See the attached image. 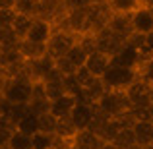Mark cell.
<instances>
[{"mask_svg":"<svg viewBox=\"0 0 153 149\" xmlns=\"http://www.w3.org/2000/svg\"><path fill=\"white\" fill-rule=\"evenodd\" d=\"M95 107H97L99 112H103L108 118H118V116H122V114H126V112L132 110V105H130V101H128L126 89L124 91L107 89Z\"/></svg>","mask_w":153,"mask_h":149,"instance_id":"6da1fadb","label":"cell"},{"mask_svg":"<svg viewBox=\"0 0 153 149\" xmlns=\"http://www.w3.org/2000/svg\"><path fill=\"white\" fill-rule=\"evenodd\" d=\"M103 83L107 89H128L132 83L138 79V72L132 70V68H126V66H118V64H112L107 68V72L101 76Z\"/></svg>","mask_w":153,"mask_h":149,"instance_id":"7a4b0ae2","label":"cell"},{"mask_svg":"<svg viewBox=\"0 0 153 149\" xmlns=\"http://www.w3.org/2000/svg\"><path fill=\"white\" fill-rule=\"evenodd\" d=\"M31 91H33L31 79H27L25 76H14V78H8L2 97L10 101L12 105H27L31 99Z\"/></svg>","mask_w":153,"mask_h":149,"instance_id":"3957f363","label":"cell"},{"mask_svg":"<svg viewBox=\"0 0 153 149\" xmlns=\"http://www.w3.org/2000/svg\"><path fill=\"white\" fill-rule=\"evenodd\" d=\"M79 35L72 33V31H64V29H52L51 39L47 41V54L51 58H62L68 54V50L74 45H78Z\"/></svg>","mask_w":153,"mask_h":149,"instance_id":"277c9868","label":"cell"},{"mask_svg":"<svg viewBox=\"0 0 153 149\" xmlns=\"http://www.w3.org/2000/svg\"><path fill=\"white\" fill-rule=\"evenodd\" d=\"M112 12L107 2L101 4H89L87 6V25H85V35H97L101 29H105L111 19Z\"/></svg>","mask_w":153,"mask_h":149,"instance_id":"5b68a950","label":"cell"},{"mask_svg":"<svg viewBox=\"0 0 153 149\" xmlns=\"http://www.w3.org/2000/svg\"><path fill=\"white\" fill-rule=\"evenodd\" d=\"M124 47H126V39H122L120 35L112 33L108 27H105V29H101L95 35V50L105 52V54L111 56V58H114L116 54H120Z\"/></svg>","mask_w":153,"mask_h":149,"instance_id":"8992f818","label":"cell"},{"mask_svg":"<svg viewBox=\"0 0 153 149\" xmlns=\"http://www.w3.org/2000/svg\"><path fill=\"white\" fill-rule=\"evenodd\" d=\"M66 8H64L62 0H37V12L35 18L49 21L52 27H56L60 23V19L66 16Z\"/></svg>","mask_w":153,"mask_h":149,"instance_id":"52a82bcc","label":"cell"},{"mask_svg":"<svg viewBox=\"0 0 153 149\" xmlns=\"http://www.w3.org/2000/svg\"><path fill=\"white\" fill-rule=\"evenodd\" d=\"M52 70H54V58H51L49 54L41 56L37 60H25L23 62V74L31 82H43Z\"/></svg>","mask_w":153,"mask_h":149,"instance_id":"ba28073f","label":"cell"},{"mask_svg":"<svg viewBox=\"0 0 153 149\" xmlns=\"http://www.w3.org/2000/svg\"><path fill=\"white\" fill-rule=\"evenodd\" d=\"M126 95L132 105V110L134 108H149L151 107V87L143 79H140V78L136 79L126 89Z\"/></svg>","mask_w":153,"mask_h":149,"instance_id":"9c48e42d","label":"cell"},{"mask_svg":"<svg viewBox=\"0 0 153 149\" xmlns=\"http://www.w3.org/2000/svg\"><path fill=\"white\" fill-rule=\"evenodd\" d=\"M93 116H95V107L83 103V101H78L76 107L72 108V112H70V120H72V124L76 126L78 132L87 130V128L91 126V122H93Z\"/></svg>","mask_w":153,"mask_h":149,"instance_id":"30bf717a","label":"cell"},{"mask_svg":"<svg viewBox=\"0 0 153 149\" xmlns=\"http://www.w3.org/2000/svg\"><path fill=\"white\" fill-rule=\"evenodd\" d=\"M132 27H134V33L151 35L153 33V8L142 4L136 12H132Z\"/></svg>","mask_w":153,"mask_h":149,"instance_id":"8fae6325","label":"cell"},{"mask_svg":"<svg viewBox=\"0 0 153 149\" xmlns=\"http://www.w3.org/2000/svg\"><path fill=\"white\" fill-rule=\"evenodd\" d=\"M111 62H112L111 56H107L105 52L93 50V52H89V54H87L83 68H85V70L89 72L91 76H95V78H101L105 72H107V68L111 66Z\"/></svg>","mask_w":153,"mask_h":149,"instance_id":"7c38bea8","label":"cell"},{"mask_svg":"<svg viewBox=\"0 0 153 149\" xmlns=\"http://www.w3.org/2000/svg\"><path fill=\"white\" fill-rule=\"evenodd\" d=\"M105 91H107V87H105L103 79L101 78H91L89 82L82 87V93H79L78 101H83V103H87V105H97L99 99L105 95Z\"/></svg>","mask_w":153,"mask_h":149,"instance_id":"4fadbf2b","label":"cell"},{"mask_svg":"<svg viewBox=\"0 0 153 149\" xmlns=\"http://www.w3.org/2000/svg\"><path fill=\"white\" fill-rule=\"evenodd\" d=\"M132 132L136 138V145L140 149H147L153 145V120H136Z\"/></svg>","mask_w":153,"mask_h":149,"instance_id":"5bb4252c","label":"cell"},{"mask_svg":"<svg viewBox=\"0 0 153 149\" xmlns=\"http://www.w3.org/2000/svg\"><path fill=\"white\" fill-rule=\"evenodd\" d=\"M107 27L112 31V33L120 35L122 39H130V35L134 33V27H132V14H112L111 19H108Z\"/></svg>","mask_w":153,"mask_h":149,"instance_id":"9a60e30c","label":"cell"},{"mask_svg":"<svg viewBox=\"0 0 153 149\" xmlns=\"http://www.w3.org/2000/svg\"><path fill=\"white\" fill-rule=\"evenodd\" d=\"M76 103H78V97H74V95H68L64 93L62 97L51 101V107H49V112L52 116H54L56 120L60 118H66V116H70L72 108L76 107Z\"/></svg>","mask_w":153,"mask_h":149,"instance_id":"2e32d148","label":"cell"},{"mask_svg":"<svg viewBox=\"0 0 153 149\" xmlns=\"http://www.w3.org/2000/svg\"><path fill=\"white\" fill-rule=\"evenodd\" d=\"M18 50L23 60H37L47 54V43H35V41L22 39L18 43Z\"/></svg>","mask_w":153,"mask_h":149,"instance_id":"e0dca14e","label":"cell"},{"mask_svg":"<svg viewBox=\"0 0 153 149\" xmlns=\"http://www.w3.org/2000/svg\"><path fill=\"white\" fill-rule=\"evenodd\" d=\"M52 35V25L49 21H43V19L33 18V23H31V29L27 33V41H35V43H47Z\"/></svg>","mask_w":153,"mask_h":149,"instance_id":"ac0fdd59","label":"cell"},{"mask_svg":"<svg viewBox=\"0 0 153 149\" xmlns=\"http://www.w3.org/2000/svg\"><path fill=\"white\" fill-rule=\"evenodd\" d=\"M72 143H76V145H79V147H83V149H101V145H103L105 142H101V139H99L97 136L87 128V130L78 132Z\"/></svg>","mask_w":153,"mask_h":149,"instance_id":"d6986e66","label":"cell"},{"mask_svg":"<svg viewBox=\"0 0 153 149\" xmlns=\"http://www.w3.org/2000/svg\"><path fill=\"white\" fill-rule=\"evenodd\" d=\"M112 14H132L142 6V0H107Z\"/></svg>","mask_w":153,"mask_h":149,"instance_id":"ffe728a7","label":"cell"},{"mask_svg":"<svg viewBox=\"0 0 153 149\" xmlns=\"http://www.w3.org/2000/svg\"><path fill=\"white\" fill-rule=\"evenodd\" d=\"M16 130L22 132V134H27V136H35L39 132V118H37V114L27 112V114L16 124Z\"/></svg>","mask_w":153,"mask_h":149,"instance_id":"44dd1931","label":"cell"},{"mask_svg":"<svg viewBox=\"0 0 153 149\" xmlns=\"http://www.w3.org/2000/svg\"><path fill=\"white\" fill-rule=\"evenodd\" d=\"M138 78L143 79L149 87H153V54H146L138 64Z\"/></svg>","mask_w":153,"mask_h":149,"instance_id":"7402d4cb","label":"cell"},{"mask_svg":"<svg viewBox=\"0 0 153 149\" xmlns=\"http://www.w3.org/2000/svg\"><path fill=\"white\" fill-rule=\"evenodd\" d=\"M31 23H33V18L23 16V14H16L14 21H12V29H14V33L18 35L19 41L27 37V33H29V29H31Z\"/></svg>","mask_w":153,"mask_h":149,"instance_id":"603a6c76","label":"cell"},{"mask_svg":"<svg viewBox=\"0 0 153 149\" xmlns=\"http://www.w3.org/2000/svg\"><path fill=\"white\" fill-rule=\"evenodd\" d=\"M112 145L118 147V149H130L136 145V138H134V132H132V128H120L118 134L114 136V139H112Z\"/></svg>","mask_w":153,"mask_h":149,"instance_id":"cb8c5ba5","label":"cell"},{"mask_svg":"<svg viewBox=\"0 0 153 149\" xmlns=\"http://www.w3.org/2000/svg\"><path fill=\"white\" fill-rule=\"evenodd\" d=\"M87 52L85 49H83L82 45H79V41H78V45H74L70 50H68V54H66V60L72 64V66L76 68V70H79V68H83V64H85V58H87Z\"/></svg>","mask_w":153,"mask_h":149,"instance_id":"d4e9b609","label":"cell"},{"mask_svg":"<svg viewBox=\"0 0 153 149\" xmlns=\"http://www.w3.org/2000/svg\"><path fill=\"white\" fill-rule=\"evenodd\" d=\"M8 149H33V136L14 130L10 136V142H8Z\"/></svg>","mask_w":153,"mask_h":149,"instance_id":"484cf974","label":"cell"},{"mask_svg":"<svg viewBox=\"0 0 153 149\" xmlns=\"http://www.w3.org/2000/svg\"><path fill=\"white\" fill-rule=\"evenodd\" d=\"M39 118V132H43V134H49V136H54L56 132V122L58 120L54 118V116L51 114V112H43V114L37 116Z\"/></svg>","mask_w":153,"mask_h":149,"instance_id":"4316f807","label":"cell"},{"mask_svg":"<svg viewBox=\"0 0 153 149\" xmlns=\"http://www.w3.org/2000/svg\"><path fill=\"white\" fill-rule=\"evenodd\" d=\"M14 12H16V14L29 16V18H35V12H37V0H16Z\"/></svg>","mask_w":153,"mask_h":149,"instance_id":"83f0119b","label":"cell"},{"mask_svg":"<svg viewBox=\"0 0 153 149\" xmlns=\"http://www.w3.org/2000/svg\"><path fill=\"white\" fill-rule=\"evenodd\" d=\"M56 145V138L49 134H43V132H37L33 136V149H52Z\"/></svg>","mask_w":153,"mask_h":149,"instance_id":"f1b7e54d","label":"cell"},{"mask_svg":"<svg viewBox=\"0 0 153 149\" xmlns=\"http://www.w3.org/2000/svg\"><path fill=\"white\" fill-rule=\"evenodd\" d=\"M27 112H29V105H12L10 112H8V116H6V120L16 126V124H18L19 120L27 114Z\"/></svg>","mask_w":153,"mask_h":149,"instance_id":"f546056e","label":"cell"},{"mask_svg":"<svg viewBox=\"0 0 153 149\" xmlns=\"http://www.w3.org/2000/svg\"><path fill=\"white\" fill-rule=\"evenodd\" d=\"M62 85H64V93H68V95L79 97V93H82V87H79L78 79H76V74L62 76Z\"/></svg>","mask_w":153,"mask_h":149,"instance_id":"4dcf8cb0","label":"cell"},{"mask_svg":"<svg viewBox=\"0 0 153 149\" xmlns=\"http://www.w3.org/2000/svg\"><path fill=\"white\" fill-rule=\"evenodd\" d=\"M19 43L18 35L14 33L12 25L8 27H0V47H16Z\"/></svg>","mask_w":153,"mask_h":149,"instance_id":"1f68e13d","label":"cell"},{"mask_svg":"<svg viewBox=\"0 0 153 149\" xmlns=\"http://www.w3.org/2000/svg\"><path fill=\"white\" fill-rule=\"evenodd\" d=\"M14 130H16L14 124H10L6 118H0V149L8 147V142H10V136Z\"/></svg>","mask_w":153,"mask_h":149,"instance_id":"d6a6232c","label":"cell"},{"mask_svg":"<svg viewBox=\"0 0 153 149\" xmlns=\"http://www.w3.org/2000/svg\"><path fill=\"white\" fill-rule=\"evenodd\" d=\"M14 18H16V12L14 10H2V8H0V27L12 25Z\"/></svg>","mask_w":153,"mask_h":149,"instance_id":"836d02e7","label":"cell"},{"mask_svg":"<svg viewBox=\"0 0 153 149\" xmlns=\"http://www.w3.org/2000/svg\"><path fill=\"white\" fill-rule=\"evenodd\" d=\"M16 0H0V8L2 10H14Z\"/></svg>","mask_w":153,"mask_h":149,"instance_id":"e575fe53","label":"cell"},{"mask_svg":"<svg viewBox=\"0 0 153 149\" xmlns=\"http://www.w3.org/2000/svg\"><path fill=\"white\" fill-rule=\"evenodd\" d=\"M6 82H8V76L4 74L2 70H0V97H2V93H4V87H6Z\"/></svg>","mask_w":153,"mask_h":149,"instance_id":"d590c367","label":"cell"},{"mask_svg":"<svg viewBox=\"0 0 153 149\" xmlns=\"http://www.w3.org/2000/svg\"><path fill=\"white\" fill-rule=\"evenodd\" d=\"M66 149H83V147H79V145H76V143H70V145H66Z\"/></svg>","mask_w":153,"mask_h":149,"instance_id":"8d00e7d4","label":"cell"},{"mask_svg":"<svg viewBox=\"0 0 153 149\" xmlns=\"http://www.w3.org/2000/svg\"><path fill=\"white\" fill-rule=\"evenodd\" d=\"M52 149H66V147H64V145H62V143H58V142H56V145H54V147H52Z\"/></svg>","mask_w":153,"mask_h":149,"instance_id":"74e56055","label":"cell"},{"mask_svg":"<svg viewBox=\"0 0 153 149\" xmlns=\"http://www.w3.org/2000/svg\"><path fill=\"white\" fill-rule=\"evenodd\" d=\"M91 4H101V2H107V0H89Z\"/></svg>","mask_w":153,"mask_h":149,"instance_id":"f35d334b","label":"cell"},{"mask_svg":"<svg viewBox=\"0 0 153 149\" xmlns=\"http://www.w3.org/2000/svg\"><path fill=\"white\" fill-rule=\"evenodd\" d=\"M4 149H8V147H4Z\"/></svg>","mask_w":153,"mask_h":149,"instance_id":"ab89813d","label":"cell"}]
</instances>
